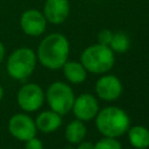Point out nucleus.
I'll return each mask as SVG.
<instances>
[{"mask_svg": "<svg viewBox=\"0 0 149 149\" xmlns=\"http://www.w3.org/2000/svg\"><path fill=\"white\" fill-rule=\"evenodd\" d=\"M69 52L70 44L68 38L61 33H51L40 42L36 57L44 68L57 70L65 64Z\"/></svg>", "mask_w": 149, "mask_h": 149, "instance_id": "f257e3e1", "label": "nucleus"}, {"mask_svg": "<svg viewBox=\"0 0 149 149\" xmlns=\"http://www.w3.org/2000/svg\"><path fill=\"white\" fill-rule=\"evenodd\" d=\"M130 125L128 114L120 107L107 106L99 109L95 115V127L107 137H119L127 133Z\"/></svg>", "mask_w": 149, "mask_h": 149, "instance_id": "f03ea898", "label": "nucleus"}, {"mask_svg": "<svg viewBox=\"0 0 149 149\" xmlns=\"http://www.w3.org/2000/svg\"><path fill=\"white\" fill-rule=\"evenodd\" d=\"M36 63V52L28 47H20L7 57L6 70L10 78L23 81L33 74Z\"/></svg>", "mask_w": 149, "mask_h": 149, "instance_id": "7ed1b4c3", "label": "nucleus"}, {"mask_svg": "<svg viewBox=\"0 0 149 149\" xmlns=\"http://www.w3.org/2000/svg\"><path fill=\"white\" fill-rule=\"evenodd\" d=\"M115 62L114 52L108 45L100 43L87 47L80 55V63L86 71L95 74L108 72Z\"/></svg>", "mask_w": 149, "mask_h": 149, "instance_id": "20e7f679", "label": "nucleus"}, {"mask_svg": "<svg viewBox=\"0 0 149 149\" xmlns=\"http://www.w3.org/2000/svg\"><path fill=\"white\" fill-rule=\"evenodd\" d=\"M45 99L50 109L61 115H65L72 108L74 93L68 84L63 81H54L49 85L45 92Z\"/></svg>", "mask_w": 149, "mask_h": 149, "instance_id": "39448f33", "label": "nucleus"}, {"mask_svg": "<svg viewBox=\"0 0 149 149\" xmlns=\"http://www.w3.org/2000/svg\"><path fill=\"white\" fill-rule=\"evenodd\" d=\"M45 100V92L35 83L23 84L16 94V101L19 107L24 112L38 111Z\"/></svg>", "mask_w": 149, "mask_h": 149, "instance_id": "423d86ee", "label": "nucleus"}, {"mask_svg": "<svg viewBox=\"0 0 149 149\" xmlns=\"http://www.w3.org/2000/svg\"><path fill=\"white\" fill-rule=\"evenodd\" d=\"M8 132L14 139L24 142L36 136L37 128L35 120H33V118H30L28 114L16 113L8 120Z\"/></svg>", "mask_w": 149, "mask_h": 149, "instance_id": "0eeeda50", "label": "nucleus"}, {"mask_svg": "<svg viewBox=\"0 0 149 149\" xmlns=\"http://www.w3.org/2000/svg\"><path fill=\"white\" fill-rule=\"evenodd\" d=\"M20 28L21 30L31 37L41 36L47 29V20L43 13L38 9H27L20 15Z\"/></svg>", "mask_w": 149, "mask_h": 149, "instance_id": "6e6552de", "label": "nucleus"}, {"mask_svg": "<svg viewBox=\"0 0 149 149\" xmlns=\"http://www.w3.org/2000/svg\"><path fill=\"white\" fill-rule=\"evenodd\" d=\"M71 109L76 119L80 121H90L95 118L99 111V104L92 94L83 93L74 98Z\"/></svg>", "mask_w": 149, "mask_h": 149, "instance_id": "1a4fd4ad", "label": "nucleus"}, {"mask_svg": "<svg viewBox=\"0 0 149 149\" xmlns=\"http://www.w3.org/2000/svg\"><path fill=\"white\" fill-rule=\"evenodd\" d=\"M122 90L123 87L121 80L113 74L101 76L95 83V93L105 101L116 100L121 95Z\"/></svg>", "mask_w": 149, "mask_h": 149, "instance_id": "9d476101", "label": "nucleus"}, {"mask_svg": "<svg viewBox=\"0 0 149 149\" xmlns=\"http://www.w3.org/2000/svg\"><path fill=\"white\" fill-rule=\"evenodd\" d=\"M42 13L47 22L61 24L70 14V2L69 0H45Z\"/></svg>", "mask_w": 149, "mask_h": 149, "instance_id": "9b49d317", "label": "nucleus"}, {"mask_svg": "<svg viewBox=\"0 0 149 149\" xmlns=\"http://www.w3.org/2000/svg\"><path fill=\"white\" fill-rule=\"evenodd\" d=\"M35 125H36L37 130L42 133H45V134L54 133L62 125V115L54 112L52 109L43 111L36 116Z\"/></svg>", "mask_w": 149, "mask_h": 149, "instance_id": "f8f14e48", "label": "nucleus"}, {"mask_svg": "<svg viewBox=\"0 0 149 149\" xmlns=\"http://www.w3.org/2000/svg\"><path fill=\"white\" fill-rule=\"evenodd\" d=\"M62 69L65 79L71 84H81L86 79L87 71L80 62L66 61Z\"/></svg>", "mask_w": 149, "mask_h": 149, "instance_id": "ddd939ff", "label": "nucleus"}, {"mask_svg": "<svg viewBox=\"0 0 149 149\" xmlns=\"http://www.w3.org/2000/svg\"><path fill=\"white\" fill-rule=\"evenodd\" d=\"M128 141L136 149H147L149 147V129L144 126H133L128 128Z\"/></svg>", "mask_w": 149, "mask_h": 149, "instance_id": "4468645a", "label": "nucleus"}, {"mask_svg": "<svg viewBox=\"0 0 149 149\" xmlns=\"http://www.w3.org/2000/svg\"><path fill=\"white\" fill-rule=\"evenodd\" d=\"M86 136V127L83 121L74 120L68 123L65 128V139L71 144H78Z\"/></svg>", "mask_w": 149, "mask_h": 149, "instance_id": "2eb2a0df", "label": "nucleus"}, {"mask_svg": "<svg viewBox=\"0 0 149 149\" xmlns=\"http://www.w3.org/2000/svg\"><path fill=\"white\" fill-rule=\"evenodd\" d=\"M130 45V41L129 37L121 31H118L115 34H113L111 43H109V48L113 50V52H119V54H123L129 49Z\"/></svg>", "mask_w": 149, "mask_h": 149, "instance_id": "dca6fc26", "label": "nucleus"}, {"mask_svg": "<svg viewBox=\"0 0 149 149\" xmlns=\"http://www.w3.org/2000/svg\"><path fill=\"white\" fill-rule=\"evenodd\" d=\"M94 149H122V146L115 137L104 136L94 144Z\"/></svg>", "mask_w": 149, "mask_h": 149, "instance_id": "f3484780", "label": "nucleus"}, {"mask_svg": "<svg viewBox=\"0 0 149 149\" xmlns=\"http://www.w3.org/2000/svg\"><path fill=\"white\" fill-rule=\"evenodd\" d=\"M112 36H113V33L109 29H102L98 34V43L104 45H109Z\"/></svg>", "mask_w": 149, "mask_h": 149, "instance_id": "a211bd4d", "label": "nucleus"}, {"mask_svg": "<svg viewBox=\"0 0 149 149\" xmlns=\"http://www.w3.org/2000/svg\"><path fill=\"white\" fill-rule=\"evenodd\" d=\"M24 149H44V147H43L42 141L38 137L34 136V137L24 141Z\"/></svg>", "mask_w": 149, "mask_h": 149, "instance_id": "6ab92c4d", "label": "nucleus"}, {"mask_svg": "<svg viewBox=\"0 0 149 149\" xmlns=\"http://www.w3.org/2000/svg\"><path fill=\"white\" fill-rule=\"evenodd\" d=\"M76 149H94V144L91 143V142H87V141H81L78 143V147Z\"/></svg>", "mask_w": 149, "mask_h": 149, "instance_id": "aec40b11", "label": "nucleus"}, {"mask_svg": "<svg viewBox=\"0 0 149 149\" xmlns=\"http://www.w3.org/2000/svg\"><path fill=\"white\" fill-rule=\"evenodd\" d=\"M5 55H6V48H5V44L0 41V64L3 62Z\"/></svg>", "mask_w": 149, "mask_h": 149, "instance_id": "412c9836", "label": "nucleus"}, {"mask_svg": "<svg viewBox=\"0 0 149 149\" xmlns=\"http://www.w3.org/2000/svg\"><path fill=\"white\" fill-rule=\"evenodd\" d=\"M3 95H5V90H3V87H2V85L0 84V101L3 99Z\"/></svg>", "mask_w": 149, "mask_h": 149, "instance_id": "4be33fe9", "label": "nucleus"}, {"mask_svg": "<svg viewBox=\"0 0 149 149\" xmlns=\"http://www.w3.org/2000/svg\"><path fill=\"white\" fill-rule=\"evenodd\" d=\"M65 149H74V148H73V147H66Z\"/></svg>", "mask_w": 149, "mask_h": 149, "instance_id": "5701e85b", "label": "nucleus"}]
</instances>
